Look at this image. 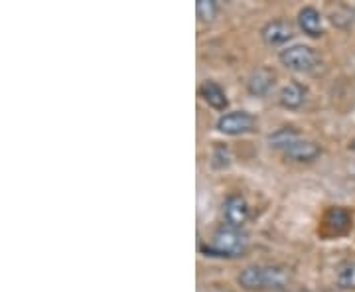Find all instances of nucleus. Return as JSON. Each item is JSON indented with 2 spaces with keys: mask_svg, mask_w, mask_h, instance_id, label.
<instances>
[{
  "mask_svg": "<svg viewBox=\"0 0 355 292\" xmlns=\"http://www.w3.org/2000/svg\"><path fill=\"white\" fill-rule=\"evenodd\" d=\"M237 280L247 291H259V289L280 291L291 282V273L288 268L279 265H249L239 273Z\"/></svg>",
  "mask_w": 355,
  "mask_h": 292,
  "instance_id": "1",
  "label": "nucleus"
},
{
  "mask_svg": "<svg viewBox=\"0 0 355 292\" xmlns=\"http://www.w3.org/2000/svg\"><path fill=\"white\" fill-rule=\"evenodd\" d=\"M247 249V239L239 229L221 227L216 231L209 245H202V251L209 257H239Z\"/></svg>",
  "mask_w": 355,
  "mask_h": 292,
  "instance_id": "2",
  "label": "nucleus"
},
{
  "mask_svg": "<svg viewBox=\"0 0 355 292\" xmlns=\"http://www.w3.org/2000/svg\"><path fill=\"white\" fill-rule=\"evenodd\" d=\"M280 62L292 71L308 74V71H314L320 65V58L316 51L308 46H291V48L280 51Z\"/></svg>",
  "mask_w": 355,
  "mask_h": 292,
  "instance_id": "3",
  "label": "nucleus"
},
{
  "mask_svg": "<svg viewBox=\"0 0 355 292\" xmlns=\"http://www.w3.org/2000/svg\"><path fill=\"white\" fill-rule=\"evenodd\" d=\"M254 127V117L253 114L245 113V111H235V113H227L223 117H219L217 121V128L223 132V135H243V132H249Z\"/></svg>",
  "mask_w": 355,
  "mask_h": 292,
  "instance_id": "4",
  "label": "nucleus"
},
{
  "mask_svg": "<svg viewBox=\"0 0 355 292\" xmlns=\"http://www.w3.org/2000/svg\"><path fill=\"white\" fill-rule=\"evenodd\" d=\"M223 217H225L229 227H241L249 217V205L245 202V198L239 194L229 196L225 200V205H223Z\"/></svg>",
  "mask_w": 355,
  "mask_h": 292,
  "instance_id": "5",
  "label": "nucleus"
},
{
  "mask_svg": "<svg viewBox=\"0 0 355 292\" xmlns=\"http://www.w3.org/2000/svg\"><path fill=\"white\" fill-rule=\"evenodd\" d=\"M261 36L268 46H282L294 36V32H292V26L286 20H272V22H266L263 26Z\"/></svg>",
  "mask_w": 355,
  "mask_h": 292,
  "instance_id": "6",
  "label": "nucleus"
},
{
  "mask_svg": "<svg viewBox=\"0 0 355 292\" xmlns=\"http://www.w3.org/2000/svg\"><path fill=\"white\" fill-rule=\"evenodd\" d=\"M320 146H318L316 142H312V140H294L292 144H288L286 148H284V154L291 158V160H296V162H312V160H316L318 156H320Z\"/></svg>",
  "mask_w": 355,
  "mask_h": 292,
  "instance_id": "7",
  "label": "nucleus"
},
{
  "mask_svg": "<svg viewBox=\"0 0 355 292\" xmlns=\"http://www.w3.org/2000/svg\"><path fill=\"white\" fill-rule=\"evenodd\" d=\"M298 26L300 30L308 34L310 38H320L324 34V24H322V14L318 12L314 6H304L298 12Z\"/></svg>",
  "mask_w": 355,
  "mask_h": 292,
  "instance_id": "8",
  "label": "nucleus"
},
{
  "mask_svg": "<svg viewBox=\"0 0 355 292\" xmlns=\"http://www.w3.org/2000/svg\"><path fill=\"white\" fill-rule=\"evenodd\" d=\"M324 225L334 235H343L352 227V214L345 207H330L324 217Z\"/></svg>",
  "mask_w": 355,
  "mask_h": 292,
  "instance_id": "9",
  "label": "nucleus"
},
{
  "mask_svg": "<svg viewBox=\"0 0 355 292\" xmlns=\"http://www.w3.org/2000/svg\"><path fill=\"white\" fill-rule=\"evenodd\" d=\"M275 83V74L266 67H261V69H254L253 74L249 76V81H247V89L254 97H261V95H266L270 87Z\"/></svg>",
  "mask_w": 355,
  "mask_h": 292,
  "instance_id": "10",
  "label": "nucleus"
},
{
  "mask_svg": "<svg viewBox=\"0 0 355 292\" xmlns=\"http://www.w3.org/2000/svg\"><path fill=\"white\" fill-rule=\"evenodd\" d=\"M200 95H202L203 101L207 103L211 109H216V111H225L227 109V95H225V91L217 85L216 81H205L200 87Z\"/></svg>",
  "mask_w": 355,
  "mask_h": 292,
  "instance_id": "11",
  "label": "nucleus"
},
{
  "mask_svg": "<svg viewBox=\"0 0 355 292\" xmlns=\"http://www.w3.org/2000/svg\"><path fill=\"white\" fill-rule=\"evenodd\" d=\"M306 101V89L300 83H288L280 91V105L286 109H298Z\"/></svg>",
  "mask_w": 355,
  "mask_h": 292,
  "instance_id": "12",
  "label": "nucleus"
},
{
  "mask_svg": "<svg viewBox=\"0 0 355 292\" xmlns=\"http://www.w3.org/2000/svg\"><path fill=\"white\" fill-rule=\"evenodd\" d=\"M330 20L336 28L347 30L355 24V8L349 4H336L330 8Z\"/></svg>",
  "mask_w": 355,
  "mask_h": 292,
  "instance_id": "13",
  "label": "nucleus"
},
{
  "mask_svg": "<svg viewBox=\"0 0 355 292\" xmlns=\"http://www.w3.org/2000/svg\"><path fill=\"white\" fill-rule=\"evenodd\" d=\"M338 286L343 291H355V259H349L338 268Z\"/></svg>",
  "mask_w": 355,
  "mask_h": 292,
  "instance_id": "14",
  "label": "nucleus"
},
{
  "mask_svg": "<svg viewBox=\"0 0 355 292\" xmlns=\"http://www.w3.org/2000/svg\"><path fill=\"white\" fill-rule=\"evenodd\" d=\"M300 139V135L294 130V128L291 127H284L280 128V130H277L275 135H270V139H268V142H270V146H275V148H286L288 144H292L294 140Z\"/></svg>",
  "mask_w": 355,
  "mask_h": 292,
  "instance_id": "15",
  "label": "nucleus"
},
{
  "mask_svg": "<svg viewBox=\"0 0 355 292\" xmlns=\"http://www.w3.org/2000/svg\"><path fill=\"white\" fill-rule=\"evenodd\" d=\"M196 10H198V16L202 18L203 22H211L217 14V4L214 0H198Z\"/></svg>",
  "mask_w": 355,
  "mask_h": 292,
  "instance_id": "16",
  "label": "nucleus"
},
{
  "mask_svg": "<svg viewBox=\"0 0 355 292\" xmlns=\"http://www.w3.org/2000/svg\"><path fill=\"white\" fill-rule=\"evenodd\" d=\"M216 166H219V168H223V166H227L229 164V153H227V148L223 146V144H219L216 148Z\"/></svg>",
  "mask_w": 355,
  "mask_h": 292,
  "instance_id": "17",
  "label": "nucleus"
},
{
  "mask_svg": "<svg viewBox=\"0 0 355 292\" xmlns=\"http://www.w3.org/2000/svg\"><path fill=\"white\" fill-rule=\"evenodd\" d=\"M349 148H352V151H354V153H355V140H354V142H352V146H349Z\"/></svg>",
  "mask_w": 355,
  "mask_h": 292,
  "instance_id": "18",
  "label": "nucleus"
},
{
  "mask_svg": "<svg viewBox=\"0 0 355 292\" xmlns=\"http://www.w3.org/2000/svg\"><path fill=\"white\" fill-rule=\"evenodd\" d=\"M296 292H306V291H296Z\"/></svg>",
  "mask_w": 355,
  "mask_h": 292,
  "instance_id": "19",
  "label": "nucleus"
}]
</instances>
